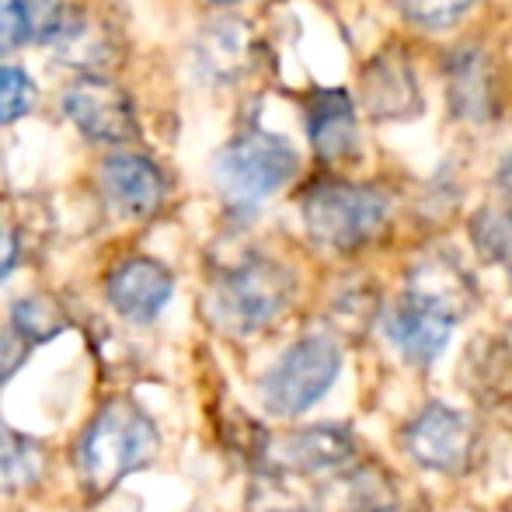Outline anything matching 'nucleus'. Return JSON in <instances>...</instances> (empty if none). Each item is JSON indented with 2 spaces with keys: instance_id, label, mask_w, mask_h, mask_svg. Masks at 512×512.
<instances>
[{
  "instance_id": "obj_11",
  "label": "nucleus",
  "mask_w": 512,
  "mask_h": 512,
  "mask_svg": "<svg viewBox=\"0 0 512 512\" xmlns=\"http://www.w3.org/2000/svg\"><path fill=\"white\" fill-rule=\"evenodd\" d=\"M453 317L439 314V310L415 304V300H401L391 314L384 317V331L394 342V349L408 359V363L429 366L432 359H439V352L446 349L453 335Z\"/></svg>"
},
{
  "instance_id": "obj_18",
  "label": "nucleus",
  "mask_w": 512,
  "mask_h": 512,
  "mask_svg": "<svg viewBox=\"0 0 512 512\" xmlns=\"http://www.w3.org/2000/svg\"><path fill=\"white\" fill-rule=\"evenodd\" d=\"M32 42H56L67 25V0H21Z\"/></svg>"
},
{
  "instance_id": "obj_24",
  "label": "nucleus",
  "mask_w": 512,
  "mask_h": 512,
  "mask_svg": "<svg viewBox=\"0 0 512 512\" xmlns=\"http://www.w3.org/2000/svg\"><path fill=\"white\" fill-rule=\"evenodd\" d=\"M373 512H401V509H394V506H377Z\"/></svg>"
},
{
  "instance_id": "obj_4",
  "label": "nucleus",
  "mask_w": 512,
  "mask_h": 512,
  "mask_svg": "<svg viewBox=\"0 0 512 512\" xmlns=\"http://www.w3.org/2000/svg\"><path fill=\"white\" fill-rule=\"evenodd\" d=\"M342 370V345L331 335H304L276 359L262 380V405L279 418H297L314 408Z\"/></svg>"
},
{
  "instance_id": "obj_21",
  "label": "nucleus",
  "mask_w": 512,
  "mask_h": 512,
  "mask_svg": "<svg viewBox=\"0 0 512 512\" xmlns=\"http://www.w3.org/2000/svg\"><path fill=\"white\" fill-rule=\"evenodd\" d=\"M25 356H28V342L21 338V331L0 324V384H7L21 370Z\"/></svg>"
},
{
  "instance_id": "obj_14",
  "label": "nucleus",
  "mask_w": 512,
  "mask_h": 512,
  "mask_svg": "<svg viewBox=\"0 0 512 512\" xmlns=\"http://www.w3.org/2000/svg\"><path fill=\"white\" fill-rule=\"evenodd\" d=\"M310 140L324 157H342L356 147V119L345 95H321L310 112Z\"/></svg>"
},
{
  "instance_id": "obj_13",
  "label": "nucleus",
  "mask_w": 512,
  "mask_h": 512,
  "mask_svg": "<svg viewBox=\"0 0 512 512\" xmlns=\"http://www.w3.org/2000/svg\"><path fill=\"white\" fill-rule=\"evenodd\" d=\"M46 471V453L35 439L0 425V495L28 492Z\"/></svg>"
},
{
  "instance_id": "obj_23",
  "label": "nucleus",
  "mask_w": 512,
  "mask_h": 512,
  "mask_svg": "<svg viewBox=\"0 0 512 512\" xmlns=\"http://www.w3.org/2000/svg\"><path fill=\"white\" fill-rule=\"evenodd\" d=\"M499 189L506 192V196H512V154L502 161V168H499Z\"/></svg>"
},
{
  "instance_id": "obj_5",
  "label": "nucleus",
  "mask_w": 512,
  "mask_h": 512,
  "mask_svg": "<svg viewBox=\"0 0 512 512\" xmlns=\"http://www.w3.org/2000/svg\"><path fill=\"white\" fill-rule=\"evenodd\" d=\"M387 196L366 185H321L304 199L307 234L331 251H356L384 230Z\"/></svg>"
},
{
  "instance_id": "obj_7",
  "label": "nucleus",
  "mask_w": 512,
  "mask_h": 512,
  "mask_svg": "<svg viewBox=\"0 0 512 512\" xmlns=\"http://www.w3.org/2000/svg\"><path fill=\"white\" fill-rule=\"evenodd\" d=\"M63 115L95 143H126L136 136L129 95L105 74H84L63 91Z\"/></svg>"
},
{
  "instance_id": "obj_20",
  "label": "nucleus",
  "mask_w": 512,
  "mask_h": 512,
  "mask_svg": "<svg viewBox=\"0 0 512 512\" xmlns=\"http://www.w3.org/2000/svg\"><path fill=\"white\" fill-rule=\"evenodd\" d=\"M28 35V18L21 0H0V56L14 53Z\"/></svg>"
},
{
  "instance_id": "obj_1",
  "label": "nucleus",
  "mask_w": 512,
  "mask_h": 512,
  "mask_svg": "<svg viewBox=\"0 0 512 512\" xmlns=\"http://www.w3.org/2000/svg\"><path fill=\"white\" fill-rule=\"evenodd\" d=\"M157 450H161V432L143 415V408L122 398L108 401L77 439L74 460L81 471V485L91 495H108L126 474L150 464Z\"/></svg>"
},
{
  "instance_id": "obj_17",
  "label": "nucleus",
  "mask_w": 512,
  "mask_h": 512,
  "mask_svg": "<svg viewBox=\"0 0 512 512\" xmlns=\"http://www.w3.org/2000/svg\"><path fill=\"white\" fill-rule=\"evenodd\" d=\"M478 0H398V7L415 25L425 28H446L464 18Z\"/></svg>"
},
{
  "instance_id": "obj_25",
  "label": "nucleus",
  "mask_w": 512,
  "mask_h": 512,
  "mask_svg": "<svg viewBox=\"0 0 512 512\" xmlns=\"http://www.w3.org/2000/svg\"><path fill=\"white\" fill-rule=\"evenodd\" d=\"M220 4H241V0H220Z\"/></svg>"
},
{
  "instance_id": "obj_3",
  "label": "nucleus",
  "mask_w": 512,
  "mask_h": 512,
  "mask_svg": "<svg viewBox=\"0 0 512 512\" xmlns=\"http://www.w3.org/2000/svg\"><path fill=\"white\" fill-rule=\"evenodd\" d=\"M297 171V154L283 136L248 133L227 143L213 161V182L230 206H262Z\"/></svg>"
},
{
  "instance_id": "obj_12",
  "label": "nucleus",
  "mask_w": 512,
  "mask_h": 512,
  "mask_svg": "<svg viewBox=\"0 0 512 512\" xmlns=\"http://www.w3.org/2000/svg\"><path fill=\"white\" fill-rule=\"evenodd\" d=\"M408 300L460 321L474 304V286L453 262H446V258H429V262L411 269Z\"/></svg>"
},
{
  "instance_id": "obj_10",
  "label": "nucleus",
  "mask_w": 512,
  "mask_h": 512,
  "mask_svg": "<svg viewBox=\"0 0 512 512\" xmlns=\"http://www.w3.org/2000/svg\"><path fill=\"white\" fill-rule=\"evenodd\" d=\"M102 189L105 199L122 216L147 220L164 206V175L150 157L143 154H112L102 161Z\"/></svg>"
},
{
  "instance_id": "obj_15",
  "label": "nucleus",
  "mask_w": 512,
  "mask_h": 512,
  "mask_svg": "<svg viewBox=\"0 0 512 512\" xmlns=\"http://www.w3.org/2000/svg\"><path fill=\"white\" fill-rule=\"evenodd\" d=\"M11 317H14V328L21 331V338H25L28 345L49 342V338H56L63 328H67V317H63L60 307H56V300L39 297V293L18 300V304L11 307Z\"/></svg>"
},
{
  "instance_id": "obj_9",
  "label": "nucleus",
  "mask_w": 512,
  "mask_h": 512,
  "mask_svg": "<svg viewBox=\"0 0 512 512\" xmlns=\"http://www.w3.org/2000/svg\"><path fill=\"white\" fill-rule=\"evenodd\" d=\"M108 304L119 317L133 324H150L164 307H168L171 293H175V276L168 272V265H161L157 258H122L112 272H108Z\"/></svg>"
},
{
  "instance_id": "obj_8",
  "label": "nucleus",
  "mask_w": 512,
  "mask_h": 512,
  "mask_svg": "<svg viewBox=\"0 0 512 512\" xmlns=\"http://www.w3.org/2000/svg\"><path fill=\"white\" fill-rule=\"evenodd\" d=\"M356 457V439L342 425H307L265 443L272 474H331Z\"/></svg>"
},
{
  "instance_id": "obj_6",
  "label": "nucleus",
  "mask_w": 512,
  "mask_h": 512,
  "mask_svg": "<svg viewBox=\"0 0 512 512\" xmlns=\"http://www.w3.org/2000/svg\"><path fill=\"white\" fill-rule=\"evenodd\" d=\"M408 457L436 474H464L474 460V425L464 411L450 405H425L401 432Z\"/></svg>"
},
{
  "instance_id": "obj_16",
  "label": "nucleus",
  "mask_w": 512,
  "mask_h": 512,
  "mask_svg": "<svg viewBox=\"0 0 512 512\" xmlns=\"http://www.w3.org/2000/svg\"><path fill=\"white\" fill-rule=\"evenodd\" d=\"M35 105V84L21 67H0V126L25 119Z\"/></svg>"
},
{
  "instance_id": "obj_22",
  "label": "nucleus",
  "mask_w": 512,
  "mask_h": 512,
  "mask_svg": "<svg viewBox=\"0 0 512 512\" xmlns=\"http://www.w3.org/2000/svg\"><path fill=\"white\" fill-rule=\"evenodd\" d=\"M14 265H18V237L0 227V279L11 276Z\"/></svg>"
},
{
  "instance_id": "obj_19",
  "label": "nucleus",
  "mask_w": 512,
  "mask_h": 512,
  "mask_svg": "<svg viewBox=\"0 0 512 512\" xmlns=\"http://www.w3.org/2000/svg\"><path fill=\"white\" fill-rule=\"evenodd\" d=\"M248 512H314V509L293 499L290 488L283 485V474H269V478H258L251 485Z\"/></svg>"
},
{
  "instance_id": "obj_2",
  "label": "nucleus",
  "mask_w": 512,
  "mask_h": 512,
  "mask_svg": "<svg viewBox=\"0 0 512 512\" xmlns=\"http://www.w3.org/2000/svg\"><path fill=\"white\" fill-rule=\"evenodd\" d=\"M293 297V276L269 258H244L213 283L209 310L230 335H255L272 324Z\"/></svg>"
}]
</instances>
